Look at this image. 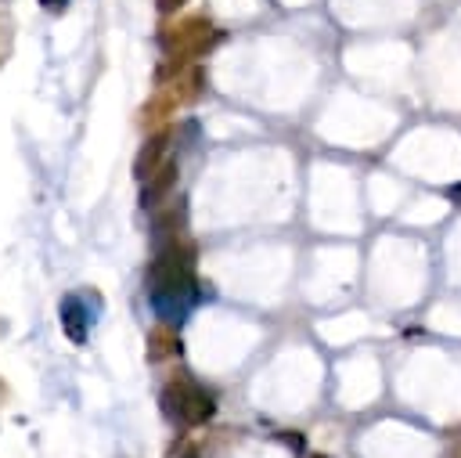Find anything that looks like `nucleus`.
<instances>
[{"mask_svg": "<svg viewBox=\"0 0 461 458\" xmlns=\"http://www.w3.org/2000/svg\"><path fill=\"white\" fill-rule=\"evenodd\" d=\"M148 292H151V303L162 317H173L180 314L191 296H194V274H191V249L184 245H166L151 267H148Z\"/></svg>", "mask_w": 461, "mask_h": 458, "instance_id": "1", "label": "nucleus"}, {"mask_svg": "<svg viewBox=\"0 0 461 458\" xmlns=\"http://www.w3.org/2000/svg\"><path fill=\"white\" fill-rule=\"evenodd\" d=\"M162 47H166V54L169 58H198V54H205L216 40H220V32L212 29V22L209 18H187V22H180V25H166L162 29Z\"/></svg>", "mask_w": 461, "mask_h": 458, "instance_id": "2", "label": "nucleus"}, {"mask_svg": "<svg viewBox=\"0 0 461 458\" xmlns=\"http://www.w3.org/2000/svg\"><path fill=\"white\" fill-rule=\"evenodd\" d=\"M162 411L169 418H180V422L198 426V422L212 418L216 404H212V393H205L202 386H194V382H173V386L162 389Z\"/></svg>", "mask_w": 461, "mask_h": 458, "instance_id": "3", "label": "nucleus"}, {"mask_svg": "<svg viewBox=\"0 0 461 458\" xmlns=\"http://www.w3.org/2000/svg\"><path fill=\"white\" fill-rule=\"evenodd\" d=\"M176 173H180V166H176V162H162V166L148 177V184H144V191H140V206H144V209H155V206L173 191Z\"/></svg>", "mask_w": 461, "mask_h": 458, "instance_id": "4", "label": "nucleus"}, {"mask_svg": "<svg viewBox=\"0 0 461 458\" xmlns=\"http://www.w3.org/2000/svg\"><path fill=\"white\" fill-rule=\"evenodd\" d=\"M166 144H169V130H162V133H155V137L144 141V148H140L137 159H133V177H137V180H148V177L158 169V159H162Z\"/></svg>", "mask_w": 461, "mask_h": 458, "instance_id": "5", "label": "nucleus"}, {"mask_svg": "<svg viewBox=\"0 0 461 458\" xmlns=\"http://www.w3.org/2000/svg\"><path fill=\"white\" fill-rule=\"evenodd\" d=\"M61 325H65V332H68L72 343H83V339H86L90 317H86V307H83L79 296H65V299H61Z\"/></svg>", "mask_w": 461, "mask_h": 458, "instance_id": "6", "label": "nucleus"}, {"mask_svg": "<svg viewBox=\"0 0 461 458\" xmlns=\"http://www.w3.org/2000/svg\"><path fill=\"white\" fill-rule=\"evenodd\" d=\"M180 353V335L166 325L151 328L148 332V361H166V357H176Z\"/></svg>", "mask_w": 461, "mask_h": 458, "instance_id": "7", "label": "nucleus"}, {"mask_svg": "<svg viewBox=\"0 0 461 458\" xmlns=\"http://www.w3.org/2000/svg\"><path fill=\"white\" fill-rule=\"evenodd\" d=\"M40 4H43L47 11H65V7H68V0H40Z\"/></svg>", "mask_w": 461, "mask_h": 458, "instance_id": "8", "label": "nucleus"}, {"mask_svg": "<svg viewBox=\"0 0 461 458\" xmlns=\"http://www.w3.org/2000/svg\"><path fill=\"white\" fill-rule=\"evenodd\" d=\"M180 4H184V0H158V11H162V14H169V11H176Z\"/></svg>", "mask_w": 461, "mask_h": 458, "instance_id": "9", "label": "nucleus"}, {"mask_svg": "<svg viewBox=\"0 0 461 458\" xmlns=\"http://www.w3.org/2000/svg\"><path fill=\"white\" fill-rule=\"evenodd\" d=\"M184 458H198V451H194V447H187V451H184Z\"/></svg>", "mask_w": 461, "mask_h": 458, "instance_id": "10", "label": "nucleus"}, {"mask_svg": "<svg viewBox=\"0 0 461 458\" xmlns=\"http://www.w3.org/2000/svg\"><path fill=\"white\" fill-rule=\"evenodd\" d=\"M450 195H454V198H461V184H457V188H454V191H450Z\"/></svg>", "mask_w": 461, "mask_h": 458, "instance_id": "11", "label": "nucleus"}]
</instances>
